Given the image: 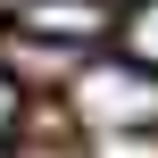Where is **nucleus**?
<instances>
[{"label":"nucleus","mask_w":158,"mask_h":158,"mask_svg":"<svg viewBox=\"0 0 158 158\" xmlns=\"http://www.w3.org/2000/svg\"><path fill=\"white\" fill-rule=\"evenodd\" d=\"M75 117L108 125V133H142V125H158V75L142 58H92L75 75Z\"/></svg>","instance_id":"nucleus-1"},{"label":"nucleus","mask_w":158,"mask_h":158,"mask_svg":"<svg viewBox=\"0 0 158 158\" xmlns=\"http://www.w3.org/2000/svg\"><path fill=\"white\" fill-rule=\"evenodd\" d=\"M108 25H125L108 0H17V33L25 42H100Z\"/></svg>","instance_id":"nucleus-2"},{"label":"nucleus","mask_w":158,"mask_h":158,"mask_svg":"<svg viewBox=\"0 0 158 158\" xmlns=\"http://www.w3.org/2000/svg\"><path fill=\"white\" fill-rule=\"evenodd\" d=\"M117 33H125V58H142V67L158 75V0H133Z\"/></svg>","instance_id":"nucleus-3"},{"label":"nucleus","mask_w":158,"mask_h":158,"mask_svg":"<svg viewBox=\"0 0 158 158\" xmlns=\"http://www.w3.org/2000/svg\"><path fill=\"white\" fill-rule=\"evenodd\" d=\"M17 117H25V100H17V83H8V75H0V142H8V133H17Z\"/></svg>","instance_id":"nucleus-4"}]
</instances>
